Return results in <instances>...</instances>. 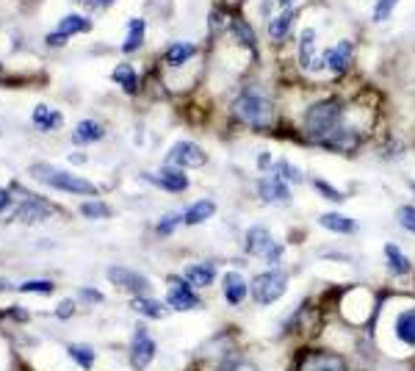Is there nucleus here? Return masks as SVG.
Listing matches in <instances>:
<instances>
[{
    "label": "nucleus",
    "mask_w": 415,
    "mask_h": 371,
    "mask_svg": "<svg viewBox=\"0 0 415 371\" xmlns=\"http://www.w3.org/2000/svg\"><path fill=\"white\" fill-rule=\"evenodd\" d=\"M233 111L241 122L252 125V128H266L271 125V117H274V106H271V98L260 86H247L241 89V95L236 98L233 103Z\"/></svg>",
    "instance_id": "nucleus-1"
},
{
    "label": "nucleus",
    "mask_w": 415,
    "mask_h": 371,
    "mask_svg": "<svg viewBox=\"0 0 415 371\" xmlns=\"http://www.w3.org/2000/svg\"><path fill=\"white\" fill-rule=\"evenodd\" d=\"M302 125H304V133L310 139L324 144L341 128V103L338 100H322L316 106H310Z\"/></svg>",
    "instance_id": "nucleus-2"
},
{
    "label": "nucleus",
    "mask_w": 415,
    "mask_h": 371,
    "mask_svg": "<svg viewBox=\"0 0 415 371\" xmlns=\"http://www.w3.org/2000/svg\"><path fill=\"white\" fill-rule=\"evenodd\" d=\"M31 175H34L36 180H42L45 186H53V189L67 192V194H86V197L97 194V186H94L91 180L78 177V175H72V172H61V169H56V166H50V164L31 166Z\"/></svg>",
    "instance_id": "nucleus-3"
},
{
    "label": "nucleus",
    "mask_w": 415,
    "mask_h": 371,
    "mask_svg": "<svg viewBox=\"0 0 415 371\" xmlns=\"http://www.w3.org/2000/svg\"><path fill=\"white\" fill-rule=\"evenodd\" d=\"M285 289H288V274L280 269H269L252 280V300L258 305H271L285 294Z\"/></svg>",
    "instance_id": "nucleus-4"
},
{
    "label": "nucleus",
    "mask_w": 415,
    "mask_h": 371,
    "mask_svg": "<svg viewBox=\"0 0 415 371\" xmlns=\"http://www.w3.org/2000/svg\"><path fill=\"white\" fill-rule=\"evenodd\" d=\"M390 335L396 344L415 349V302H401L390 316Z\"/></svg>",
    "instance_id": "nucleus-5"
},
{
    "label": "nucleus",
    "mask_w": 415,
    "mask_h": 371,
    "mask_svg": "<svg viewBox=\"0 0 415 371\" xmlns=\"http://www.w3.org/2000/svg\"><path fill=\"white\" fill-rule=\"evenodd\" d=\"M109 280H111L117 289L131 291V294H136V297H144V294L153 291V283L147 280L144 274H139V271H133V269H125V266H109Z\"/></svg>",
    "instance_id": "nucleus-6"
},
{
    "label": "nucleus",
    "mask_w": 415,
    "mask_h": 371,
    "mask_svg": "<svg viewBox=\"0 0 415 371\" xmlns=\"http://www.w3.org/2000/svg\"><path fill=\"white\" fill-rule=\"evenodd\" d=\"M299 371H349V363L327 349H313V352H304Z\"/></svg>",
    "instance_id": "nucleus-7"
},
{
    "label": "nucleus",
    "mask_w": 415,
    "mask_h": 371,
    "mask_svg": "<svg viewBox=\"0 0 415 371\" xmlns=\"http://www.w3.org/2000/svg\"><path fill=\"white\" fill-rule=\"evenodd\" d=\"M208 155L202 147L191 144V142H177L169 153H166V164L169 166H177V169H199L205 166Z\"/></svg>",
    "instance_id": "nucleus-8"
},
{
    "label": "nucleus",
    "mask_w": 415,
    "mask_h": 371,
    "mask_svg": "<svg viewBox=\"0 0 415 371\" xmlns=\"http://www.w3.org/2000/svg\"><path fill=\"white\" fill-rule=\"evenodd\" d=\"M247 252L249 255H260L269 263H277L282 258V247L271 241V236H269L266 227H249V233H247Z\"/></svg>",
    "instance_id": "nucleus-9"
},
{
    "label": "nucleus",
    "mask_w": 415,
    "mask_h": 371,
    "mask_svg": "<svg viewBox=\"0 0 415 371\" xmlns=\"http://www.w3.org/2000/svg\"><path fill=\"white\" fill-rule=\"evenodd\" d=\"M166 305L172 311H194L199 308V297L194 294L188 280H180V277H169V294H166Z\"/></svg>",
    "instance_id": "nucleus-10"
},
{
    "label": "nucleus",
    "mask_w": 415,
    "mask_h": 371,
    "mask_svg": "<svg viewBox=\"0 0 415 371\" xmlns=\"http://www.w3.org/2000/svg\"><path fill=\"white\" fill-rule=\"evenodd\" d=\"M155 357V341L144 327H136L133 341H131V363L136 371H144Z\"/></svg>",
    "instance_id": "nucleus-11"
},
{
    "label": "nucleus",
    "mask_w": 415,
    "mask_h": 371,
    "mask_svg": "<svg viewBox=\"0 0 415 371\" xmlns=\"http://www.w3.org/2000/svg\"><path fill=\"white\" fill-rule=\"evenodd\" d=\"M147 180L155 183L158 189H164V192H172V194H183L188 189V177L177 166H169V164L158 175H147Z\"/></svg>",
    "instance_id": "nucleus-12"
},
{
    "label": "nucleus",
    "mask_w": 415,
    "mask_h": 371,
    "mask_svg": "<svg viewBox=\"0 0 415 371\" xmlns=\"http://www.w3.org/2000/svg\"><path fill=\"white\" fill-rule=\"evenodd\" d=\"M50 214H56V205L34 194H25V203L17 205V219L23 222H45Z\"/></svg>",
    "instance_id": "nucleus-13"
},
{
    "label": "nucleus",
    "mask_w": 415,
    "mask_h": 371,
    "mask_svg": "<svg viewBox=\"0 0 415 371\" xmlns=\"http://www.w3.org/2000/svg\"><path fill=\"white\" fill-rule=\"evenodd\" d=\"M258 192H260V200H263V203H277V200L288 203V200H291V189H288V183H285L282 177H277V175H274V177L260 180Z\"/></svg>",
    "instance_id": "nucleus-14"
},
{
    "label": "nucleus",
    "mask_w": 415,
    "mask_h": 371,
    "mask_svg": "<svg viewBox=\"0 0 415 371\" xmlns=\"http://www.w3.org/2000/svg\"><path fill=\"white\" fill-rule=\"evenodd\" d=\"M349 61H352V45L349 42H341L330 50H324V64L335 72V75H344L349 69Z\"/></svg>",
    "instance_id": "nucleus-15"
},
{
    "label": "nucleus",
    "mask_w": 415,
    "mask_h": 371,
    "mask_svg": "<svg viewBox=\"0 0 415 371\" xmlns=\"http://www.w3.org/2000/svg\"><path fill=\"white\" fill-rule=\"evenodd\" d=\"M186 280L194 289H208V286H214V280H216V269L211 263H194V266L186 269Z\"/></svg>",
    "instance_id": "nucleus-16"
},
{
    "label": "nucleus",
    "mask_w": 415,
    "mask_h": 371,
    "mask_svg": "<svg viewBox=\"0 0 415 371\" xmlns=\"http://www.w3.org/2000/svg\"><path fill=\"white\" fill-rule=\"evenodd\" d=\"M247 280L238 274V271H227L225 274V300L230 302V305H241L244 300H247Z\"/></svg>",
    "instance_id": "nucleus-17"
},
{
    "label": "nucleus",
    "mask_w": 415,
    "mask_h": 371,
    "mask_svg": "<svg viewBox=\"0 0 415 371\" xmlns=\"http://www.w3.org/2000/svg\"><path fill=\"white\" fill-rule=\"evenodd\" d=\"M319 225L327 227L330 233H338V236H352V233H357V222L349 219V216H341V214H322V216H319Z\"/></svg>",
    "instance_id": "nucleus-18"
},
{
    "label": "nucleus",
    "mask_w": 415,
    "mask_h": 371,
    "mask_svg": "<svg viewBox=\"0 0 415 371\" xmlns=\"http://www.w3.org/2000/svg\"><path fill=\"white\" fill-rule=\"evenodd\" d=\"M102 136H106V128H102L100 122L83 120V122H78V128L72 133V144H91V142H100Z\"/></svg>",
    "instance_id": "nucleus-19"
},
{
    "label": "nucleus",
    "mask_w": 415,
    "mask_h": 371,
    "mask_svg": "<svg viewBox=\"0 0 415 371\" xmlns=\"http://www.w3.org/2000/svg\"><path fill=\"white\" fill-rule=\"evenodd\" d=\"M214 214H216V203H211V200H197V203H191V205L186 208L183 222H186V225H199V222H205V219H211Z\"/></svg>",
    "instance_id": "nucleus-20"
},
{
    "label": "nucleus",
    "mask_w": 415,
    "mask_h": 371,
    "mask_svg": "<svg viewBox=\"0 0 415 371\" xmlns=\"http://www.w3.org/2000/svg\"><path fill=\"white\" fill-rule=\"evenodd\" d=\"M34 125L39 131H56L64 125V117H61V111H53L47 106H36L34 109Z\"/></svg>",
    "instance_id": "nucleus-21"
},
{
    "label": "nucleus",
    "mask_w": 415,
    "mask_h": 371,
    "mask_svg": "<svg viewBox=\"0 0 415 371\" xmlns=\"http://www.w3.org/2000/svg\"><path fill=\"white\" fill-rule=\"evenodd\" d=\"M313 47H316V31L313 28H304L302 34V42H299V64L304 69H316V61H313Z\"/></svg>",
    "instance_id": "nucleus-22"
},
{
    "label": "nucleus",
    "mask_w": 415,
    "mask_h": 371,
    "mask_svg": "<svg viewBox=\"0 0 415 371\" xmlns=\"http://www.w3.org/2000/svg\"><path fill=\"white\" fill-rule=\"evenodd\" d=\"M131 308H133L136 313H142V316H150V319H164V316H166V305H161V302L153 300V297H133Z\"/></svg>",
    "instance_id": "nucleus-23"
},
{
    "label": "nucleus",
    "mask_w": 415,
    "mask_h": 371,
    "mask_svg": "<svg viewBox=\"0 0 415 371\" xmlns=\"http://www.w3.org/2000/svg\"><path fill=\"white\" fill-rule=\"evenodd\" d=\"M385 260H388V269H390L396 277L410 274V260L401 255V249H399L396 244H385Z\"/></svg>",
    "instance_id": "nucleus-24"
},
{
    "label": "nucleus",
    "mask_w": 415,
    "mask_h": 371,
    "mask_svg": "<svg viewBox=\"0 0 415 371\" xmlns=\"http://www.w3.org/2000/svg\"><path fill=\"white\" fill-rule=\"evenodd\" d=\"M324 144H327V147H333V150L349 153V150H355V147H357V133H355V131H346V128H338V131H335Z\"/></svg>",
    "instance_id": "nucleus-25"
},
{
    "label": "nucleus",
    "mask_w": 415,
    "mask_h": 371,
    "mask_svg": "<svg viewBox=\"0 0 415 371\" xmlns=\"http://www.w3.org/2000/svg\"><path fill=\"white\" fill-rule=\"evenodd\" d=\"M58 31H61L64 36H75V34H86V31H91V23H89L86 17H80V14H67V17H61Z\"/></svg>",
    "instance_id": "nucleus-26"
},
{
    "label": "nucleus",
    "mask_w": 415,
    "mask_h": 371,
    "mask_svg": "<svg viewBox=\"0 0 415 371\" xmlns=\"http://www.w3.org/2000/svg\"><path fill=\"white\" fill-rule=\"evenodd\" d=\"M194 53H197L194 45H188V42H175V45L166 50V64L180 67V64H186L188 58H194Z\"/></svg>",
    "instance_id": "nucleus-27"
},
{
    "label": "nucleus",
    "mask_w": 415,
    "mask_h": 371,
    "mask_svg": "<svg viewBox=\"0 0 415 371\" xmlns=\"http://www.w3.org/2000/svg\"><path fill=\"white\" fill-rule=\"evenodd\" d=\"M114 80L128 91V95H136V89H139V80H136V69L131 64H120L114 69Z\"/></svg>",
    "instance_id": "nucleus-28"
},
{
    "label": "nucleus",
    "mask_w": 415,
    "mask_h": 371,
    "mask_svg": "<svg viewBox=\"0 0 415 371\" xmlns=\"http://www.w3.org/2000/svg\"><path fill=\"white\" fill-rule=\"evenodd\" d=\"M291 23H293V12L280 14L277 20H271V25H269V36H271L274 42L285 39V36H288V31H291Z\"/></svg>",
    "instance_id": "nucleus-29"
},
{
    "label": "nucleus",
    "mask_w": 415,
    "mask_h": 371,
    "mask_svg": "<svg viewBox=\"0 0 415 371\" xmlns=\"http://www.w3.org/2000/svg\"><path fill=\"white\" fill-rule=\"evenodd\" d=\"M142 39H144V20H131V36L125 39L122 50L125 53H133L142 47Z\"/></svg>",
    "instance_id": "nucleus-30"
},
{
    "label": "nucleus",
    "mask_w": 415,
    "mask_h": 371,
    "mask_svg": "<svg viewBox=\"0 0 415 371\" xmlns=\"http://www.w3.org/2000/svg\"><path fill=\"white\" fill-rule=\"evenodd\" d=\"M233 36H236V42H241V45H247L249 50H255V34H252V28L244 23V20H233Z\"/></svg>",
    "instance_id": "nucleus-31"
},
{
    "label": "nucleus",
    "mask_w": 415,
    "mask_h": 371,
    "mask_svg": "<svg viewBox=\"0 0 415 371\" xmlns=\"http://www.w3.org/2000/svg\"><path fill=\"white\" fill-rule=\"evenodd\" d=\"M114 211L106 205V203H83L80 205V216H86V219H106V216H111Z\"/></svg>",
    "instance_id": "nucleus-32"
},
{
    "label": "nucleus",
    "mask_w": 415,
    "mask_h": 371,
    "mask_svg": "<svg viewBox=\"0 0 415 371\" xmlns=\"http://www.w3.org/2000/svg\"><path fill=\"white\" fill-rule=\"evenodd\" d=\"M183 222V214H177V211H172V214H166L161 222H158V227H155V233L158 236H169V233H175V227Z\"/></svg>",
    "instance_id": "nucleus-33"
},
{
    "label": "nucleus",
    "mask_w": 415,
    "mask_h": 371,
    "mask_svg": "<svg viewBox=\"0 0 415 371\" xmlns=\"http://www.w3.org/2000/svg\"><path fill=\"white\" fill-rule=\"evenodd\" d=\"M69 355H72V360H75L78 366H83V368H89V366L94 363V349H91V346H69Z\"/></svg>",
    "instance_id": "nucleus-34"
},
{
    "label": "nucleus",
    "mask_w": 415,
    "mask_h": 371,
    "mask_svg": "<svg viewBox=\"0 0 415 371\" xmlns=\"http://www.w3.org/2000/svg\"><path fill=\"white\" fill-rule=\"evenodd\" d=\"M274 172H277V177H282L285 183H288V180H293V183H299V180H302V172H299V169H293L288 161H277V164H274Z\"/></svg>",
    "instance_id": "nucleus-35"
},
{
    "label": "nucleus",
    "mask_w": 415,
    "mask_h": 371,
    "mask_svg": "<svg viewBox=\"0 0 415 371\" xmlns=\"http://www.w3.org/2000/svg\"><path fill=\"white\" fill-rule=\"evenodd\" d=\"M399 225L415 236V205H401L399 208Z\"/></svg>",
    "instance_id": "nucleus-36"
},
{
    "label": "nucleus",
    "mask_w": 415,
    "mask_h": 371,
    "mask_svg": "<svg viewBox=\"0 0 415 371\" xmlns=\"http://www.w3.org/2000/svg\"><path fill=\"white\" fill-rule=\"evenodd\" d=\"M313 189H316V192H319L322 197L333 200V203H341V200H344V194H341V192H335L333 186H330L327 180H322V177H316V180H313Z\"/></svg>",
    "instance_id": "nucleus-37"
},
{
    "label": "nucleus",
    "mask_w": 415,
    "mask_h": 371,
    "mask_svg": "<svg viewBox=\"0 0 415 371\" xmlns=\"http://www.w3.org/2000/svg\"><path fill=\"white\" fill-rule=\"evenodd\" d=\"M23 291H34V294H50L53 291V283L50 280H28L20 286Z\"/></svg>",
    "instance_id": "nucleus-38"
},
{
    "label": "nucleus",
    "mask_w": 415,
    "mask_h": 371,
    "mask_svg": "<svg viewBox=\"0 0 415 371\" xmlns=\"http://www.w3.org/2000/svg\"><path fill=\"white\" fill-rule=\"evenodd\" d=\"M393 6H396V0H379V3H377V12H374V20H377V23L388 20V14L393 12Z\"/></svg>",
    "instance_id": "nucleus-39"
},
{
    "label": "nucleus",
    "mask_w": 415,
    "mask_h": 371,
    "mask_svg": "<svg viewBox=\"0 0 415 371\" xmlns=\"http://www.w3.org/2000/svg\"><path fill=\"white\" fill-rule=\"evenodd\" d=\"M72 313H75V302H72V300H64V302L56 308V316H58L61 322H64V319H69Z\"/></svg>",
    "instance_id": "nucleus-40"
},
{
    "label": "nucleus",
    "mask_w": 415,
    "mask_h": 371,
    "mask_svg": "<svg viewBox=\"0 0 415 371\" xmlns=\"http://www.w3.org/2000/svg\"><path fill=\"white\" fill-rule=\"evenodd\" d=\"M80 297H83L86 302H94V305H97V302H102V294H100V291H94V289H83V291H80Z\"/></svg>",
    "instance_id": "nucleus-41"
},
{
    "label": "nucleus",
    "mask_w": 415,
    "mask_h": 371,
    "mask_svg": "<svg viewBox=\"0 0 415 371\" xmlns=\"http://www.w3.org/2000/svg\"><path fill=\"white\" fill-rule=\"evenodd\" d=\"M230 371H258V366L249 363V360H236V363L230 366Z\"/></svg>",
    "instance_id": "nucleus-42"
},
{
    "label": "nucleus",
    "mask_w": 415,
    "mask_h": 371,
    "mask_svg": "<svg viewBox=\"0 0 415 371\" xmlns=\"http://www.w3.org/2000/svg\"><path fill=\"white\" fill-rule=\"evenodd\" d=\"M67 39H69V36H64L61 31H56V34H47V45H50V47H58V45H64Z\"/></svg>",
    "instance_id": "nucleus-43"
},
{
    "label": "nucleus",
    "mask_w": 415,
    "mask_h": 371,
    "mask_svg": "<svg viewBox=\"0 0 415 371\" xmlns=\"http://www.w3.org/2000/svg\"><path fill=\"white\" fill-rule=\"evenodd\" d=\"M3 316H14V319H17V322H28V313H25V311H23V308H12V311H6V313H3Z\"/></svg>",
    "instance_id": "nucleus-44"
},
{
    "label": "nucleus",
    "mask_w": 415,
    "mask_h": 371,
    "mask_svg": "<svg viewBox=\"0 0 415 371\" xmlns=\"http://www.w3.org/2000/svg\"><path fill=\"white\" fill-rule=\"evenodd\" d=\"M12 205V197H9V192H3V189H0V211H6Z\"/></svg>",
    "instance_id": "nucleus-45"
},
{
    "label": "nucleus",
    "mask_w": 415,
    "mask_h": 371,
    "mask_svg": "<svg viewBox=\"0 0 415 371\" xmlns=\"http://www.w3.org/2000/svg\"><path fill=\"white\" fill-rule=\"evenodd\" d=\"M258 166H263V169H269L271 164H269V153H263L260 158H258Z\"/></svg>",
    "instance_id": "nucleus-46"
},
{
    "label": "nucleus",
    "mask_w": 415,
    "mask_h": 371,
    "mask_svg": "<svg viewBox=\"0 0 415 371\" xmlns=\"http://www.w3.org/2000/svg\"><path fill=\"white\" fill-rule=\"evenodd\" d=\"M6 289H12V283H9V280H3V277H0V291H6Z\"/></svg>",
    "instance_id": "nucleus-47"
},
{
    "label": "nucleus",
    "mask_w": 415,
    "mask_h": 371,
    "mask_svg": "<svg viewBox=\"0 0 415 371\" xmlns=\"http://www.w3.org/2000/svg\"><path fill=\"white\" fill-rule=\"evenodd\" d=\"M91 3H94V6H109L111 0H91Z\"/></svg>",
    "instance_id": "nucleus-48"
},
{
    "label": "nucleus",
    "mask_w": 415,
    "mask_h": 371,
    "mask_svg": "<svg viewBox=\"0 0 415 371\" xmlns=\"http://www.w3.org/2000/svg\"><path fill=\"white\" fill-rule=\"evenodd\" d=\"M280 3H282V6H288V3H293V0H280Z\"/></svg>",
    "instance_id": "nucleus-49"
},
{
    "label": "nucleus",
    "mask_w": 415,
    "mask_h": 371,
    "mask_svg": "<svg viewBox=\"0 0 415 371\" xmlns=\"http://www.w3.org/2000/svg\"><path fill=\"white\" fill-rule=\"evenodd\" d=\"M412 192H415V183H412Z\"/></svg>",
    "instance_id": "nucleus-50"
}]
</instances>
